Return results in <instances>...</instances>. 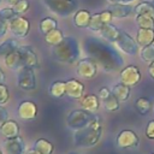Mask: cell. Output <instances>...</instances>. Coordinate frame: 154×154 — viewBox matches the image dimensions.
I'll list each match as a JSON object with an SVG mask.
<instances>
[{
	"mask_svg": "<svg viewBox=\"0 0 154 154\" xmlns=\"http://www.w3.org/2000/svg\"><path fill=\"white\" fill-rule=\"evenodd\" d=\"M85 51L91 57V59L96 60L106 71H114L123 65L122 57L113 47L94 37L87 41Z\"/></svg>",
	"mask_w": 154,
	"mask_h": 154,
	"instance_id": "6da1fadb",
	"label": "cell"
},
{
	"mask_svg": "<svg viewBox=\"0 0 154 154\" xmlns=\"http://www.w3.org/2000/svg\"><path fill=\"white\" fill-rule=\"evenodd\" d=\"M53 58L63 64H75L81 58V46L77 38L66 36L58 46L52 49Z\"/></svg>",
	"mask_w": 154,
	"mask_h": 154,
	"instance_id": "7a4b0ae2",
	"label": "cell"
},
{
	"mask_svg": "<svg viewBox=\"0 0 154 154\" xmlns=\"http://www.w3.org/2000/svg\"><path fill=\"white\" fill-rule=\"evenodd\" d=\"M102 136V125L100 117H97L88 126L73 131V144L81 148H91L96 146Z\"/></svg>",
	"mask_w": 154,
	"mask_h": 154,
	"instance_id": "3957f363",
	"label": "cell"
},
{
	"mask_svg": "<svg viewBox=\"0 0 154 154\" xmlns=\"http://www.w3.org/2000/svg\"><path fill=\"white\" fill-rule=\"evenodd\" d=\"M96 118H97V116H95L94 113L85 111L83 108L72 109L66 116V126L72 131H77V130H81V129L88 126Z\"/></svg>",
	"mask_w": 154,
	"mask_h": 154,
	"instance_id": "277c9868",
	"label": "cell"
},
{
	"mask_svg": "<svg viewBox=\"0 0 154 154\" xmlns=\"http://www.w3.org/2000/svg\"><path fill=\"white\" fill-rule=\"evenodd\" d=\"M45 6L59 17H69L76 12L77 0H42Z\"/></svg>",
	"mask_w": 154,
	"mask_h": 154,
	"instance_id": "5b68a950",
	"label": "cell"
},
{
	"mask_svg": "<svg viewBox=\"0 0 154 154\" xmlns=\"http://www.w3.org/2000/svg\"><path fill=\"white\" fill-rule=\"evenodd\" d=\"M17 84L22 90L30 91L36 88V76L32 67L24 66L17 71Z\"/></svg>",
	"mask_w": 154,
	"mask_h": 154,
	"instance_id": "8992f818",
	"label": "cell"
},
{
	"mask_svg": "<svg viewBox=\"0 0 154 154\" xmlns=\"http://www.w3.org/2000/svg\"><path fill=\"white\" fill-rule=\"evenodd\" d=\"M8 30L16 38H24L30 32V22L25 17L16 16L8 22Z\"/></svg>",
	"mask_w": 154,
	"mask_h": 154,
	"instance_id": "52a82bcc",
	"label": "cell"
},
{
	"mask_svg": "<svg viewBox=\"0 0 154 154\" xmlns=\"http://www.w3.org/2000/svg\"><path fill=\"white\" fill-rule=\"evenodd\" d=\"M116 144L119 149H134L138 147L140 138L135 131L130 129H124L117 135Z\"/></svg>",
	"mask_w": 154,
	"mask_h": 154,
	"instance_id": "ba28073f",
	"label": "cell"
},
{
	"mask_svg": "<svg viewBox=\"0 0 154 154\" xmlns=\"http://www.w3.org/2000/svg\"><path fill=\"white\" fill-rule=\"evenodd\" d=\"M76 73L77 76L85 79H90L95 77V75L97 73L96 61L93 60L91 58H81L76 63Z\"/></svg>",
	"mask_w": 154,
	"mask_h": 154,
	"instance_id": "9c48e42d",
	"label": "cell"
},
{
	"mask_svg": "<svg viewBox=\"0 0 154 154\" xmlns=\"http://www.w3.org/2000/svg\"><path fill=\"white\" fill-rule=\"evenodd\" d=\"M1 147L5 152V154H25L26 146L23 140V137L17 136L12 138H5L1 142Z\"/></svg>",
	"mask_w": 154,
	"mask_h": 154,
	"instance_id": "30bf717a",
	"label": "cell"
},
{
	"mask_svg": "<svg viewBox=\"0 0 154 154\" xmlns=\"http://www.w3.org/2000/svg\"><path fill=\"white\" fill-rule=\"evenodd\" d=\"M37 105L30 100H23L17 107V116L20 120L28 122L37 117Z\"/></svg>",
	"mask_w": 154,
	"mask_h": 154,
	"instance_id": "8fae6325",
	"label": "cell"
},
{
	"mask_svg": "<svg viewBox=\"0 0 154 154\" xmlns=\"http://www.w3.org/2000/svg\"><path fill=\"white\" fill-rule=\"evenodd\" d=\"M119 77H120L122 83H124L131 88V87H135L141 81V72H140L137 66L128 65L120 71Z\"/></svg>",
	"mask_w": 154,
	"mask_h": 154,
	"instance_id": "7c38bea8",
	"label": "cell"
},
{
	"mask_svg": "<svg viewBox=\"0 0 154 154\" xmlns=\"http://www.w3.org/2000/svg\"><path fill=\"white\" fill-rule=\"evenodd\" d=\"M116 45H117V47H118L120 51H123L124 53H126V54H129V55H135V54H137V51H138V45H137V42H136L128 32H125V31H122V32H120V36H119V38L117 40Z\"/></svg>",
	"mask_w": 154,
	"mask_h": 154,
	"instance_id": "4fadbf2b",
	"label": "cell"
},
{
	"mask_svg": "<svg viewBox=\"0 0 154 154\" xmlns=\"http://www.w3.org/2000/svg\"><path fill=\"white\" fill-rule=\"evenodd\" d=\"M66 96L72 100H81L84 96V84L76 78L67 79L66 81Z\"/></svg>",
	"mask_w": 154,
	"mask_h": 154,
	"instance_id": "5bb4252c",
	"label": "cell"
},
{
	"mask_svg": "<svg viewBox=\"0 0 154 154\" xmlns=\"http://www.w3.org/2000/svg\"><path fill=\"white\" fill-rule=\"evenodd\" d=\"M18 52H19L20 55H22L24 66L32 67V69H35V67L38 66V58H37V54L35 53V51H34V48H32L31 46L22 45V46H19Z\"/></svg>",
	"mask_w": 154,
	"mask_h": 154,
	"instance_id": "9a60e30c",
	"label": "cell"
},
{
	"mask_svg": "<svg viewBox=\"0 0 154 154\" xmlns=\"http://www.w3.org/2000/svg\"><path fill=\"white\" fill-rule=\"evenodd\" d=\"M20 128L18 123L13 119H7L0 125V134L2 135L4 138H12L19 136Z\"/></svg>",
	"mask_w": 154,
	"mask_h": 154,
	"instance_id": "2e32d148",
	"label": "cell"
},
{
	"mask_svg": "<svg viewBox=\"0 0 154 154\" xmlns=\"http://www.w3.org/2000/svg\"><path fill=\"white\" fill-rule=\"evenodd\" d=\"M107 10L113 14L114 18H124L130 16L134 12V7L130 6L129 4L124 2H118V4H111Z\"/></svg>",
	"mask_w": 154,
	"mask_h": 154,
	"instance_id": "e0dca14e",
	"label": "cell"
},
{
	"mask_svg": "<svg viewBox=\"0 0 154 154\" xmlns=\"http://www.w3.org/2000/svg\"><path fill=\"white\" fill-rule=\"evenodd\" d=\"M91 13L88 10H78L72 16V23L78 29H85L89 26Z\"/></svg>",
	"mask_w": 154,
	"mask_h": 154,
	"instance_id": "ac0fdd59",
	"label": "cell"
},
{
	"mask_svg": "<svg viewBox=\"0 0 154 154\" xmlns=\"http://www.w3.org/2000/svg\"><path fill=\"white\" fill-rule=\"evenodd\" d=\"M79 103L83 109L95 113L100 107V97L95 94H87L79 100Z\"/></svg>",
	"mask_w": 154,
	"mask_h": 154,
	"instance_id": "d6986e66",
	"label": "cell"
},
{
	"mask_svg": "<svg viewBox=\"0 0 154 154\" xmlns=\"http://www.w3.org/2000/svg\"><path fill=\"white\" fill-rule=\"evenodd\" d=\"M4 63H5V65L10 70H14V71H18L22 67H24V63H23L22 55L18 52V49L14 51V52H12V53H10L8 55H6L4 58Z\"/></svg>",
	"mask_w": 154,
	"mask_h": 154,
	"instance_id": "ffe728a7",
	"label": "cell"
},
{
	"mask_svg": "<svg viewBox=\"0 0 154 154\" xmlns=\"http://www.w3.org/2000/svg\"><path fill=\"white\" fill-rule=\"evenodd\" d=\"M136 42L142 48L154 43V29L140 28L137 31V35H136Z\"/></svg>",
	"mask_w": 154,
	"mask_h": 154,
	"instance_id": "44dd1931",
	"label": "cell"
},
{
	"mask_svg": "<svg viewBox=\"0 0 154 154\" xmlns=\"http://www.w3.org/2000/svg\"><path fill=\"white\" fill-rule=\"evenodd\" d=\"M120 32H122V30H119L114 24L108 23V24H106V25L101 29L100 35H101V37L105 38L106 41H109V42H112V43H116L117 40H118L119 36H120Z\"/></svg>",
	"mask_w": 154,
	"mask_h": 154,
	"instance_id": "7402d4cb",
	"label": "cell"
},
{
	"mask_svg": "<svg viewBox=\"0 0 154 154\" xmlns=\"http://www.w3.org/2000/svg\"><path fill=\"white\" fill-rule=\"evenodd\" d=\"M32 148L38 154H54V144L47 138H37L32 143Z\"/></svg>",
	"mask_w": 154,
	"mask_h": 154,
	"instance_id": "603a6c76",
	"label": "cell"
},
{
	"mask_svg": "<svg viewBox=\"0 0 154 154\" xmlns=\"http://www.w3.org/2000/svg\"><path fill=\"white\" fill-rule=\"evenodd\" d=\"M111 91L119 100V102H124L130 97V87L124 84V83H122V82L114 84Z\"/></svg>",
	"mask_w": 154,
	"mask_h": 154,
	"instance_id": "cb8c5ba5",
	"label": "cell"
},
{
	"mask_svg": "<svg viewBox=\"0 0 154 154\" xmlns=\"http://www.w3.org/2000/svg\"><path fill=\"white\" fill-rule=\"evenodd\" d=\"M48 93L54 99H61L66 95V82L64 81H54L48 89Z\"/></svg>",
	"mask_w": 154,
	"mask_h": 154,
	"instance_id": "d4e9b609",
	"label": "cell"
},
{
	"mask_svg": "<svg viewBox=\"0 0 154 154\" xmlns=\"http://www.w3.org/2000/svg\"><path fill=\"white\" fill-rule=\"evenodd\" d=\"M19 43L18 41H16L14 38H7L4 40L2 42H0V58H5L6 55H8L10 53L17 51L19 48Z\"/></svg>",
	"mask_w": 154,
	"mask_h": 154,
	"instance_id": "484cf974",
	"label": "cell"
},
{
	"mask_svg": "<svg viewBox=\"0 0 154 154\" xmlns=\"http://www.w3.org/2000/svg\"><path fill=\"white\" fill-rule=\"evenodd\" d=\"M38 28L43 35H47L52 30L58 29V20L53 17H43L38 23Z\"/></svg>",
	"mask_w": 154,
	"mask_h": 154,
	"instance_id": "4316f807",
	"label": "cell"
},
{
	"mask_svg": "<svg viewBox=\"0 0 154 154\" xmlns=\"http://www.w3.org/2000/svg\"><path fill=\"white\" fill-rule=\"evenodd\" d=\"M64 38H65V36L60 29H54L51 32H48L47 35H45V42L52 47L58 46Z\"/></svg>",
	"mask_w": 154,
	"mask_h": 154,
	"instance_id": "83f0119b",
	"label": "cell"
},
{
	"mask_svg": "<svg viewBox=\"0 0 154 154\" xmlns=\"http://www.w3.org/2000/svg\"><path fill=\"white\" fill-rule=\"evenodd\" d=\"M136 14H150L154 17V0L153 1H142L134 7Z\"/></svg>",
	"mask_w": 154,
	"mask_h": 154,
	"instance_id": "f1b7e54d",
	"label": "cell"
},
{
	"mask_svg": "<svg viewBox=\"0 0 154 154\" xmlns=\"http://www.w3.org/2000/svg\"><path fill=\"white\" fill-rule=\"evenodd\" d=\"M136 23L143 29H154V17L150 14H136Z\"/></svg>",
	"mask_w": 154,
	"mask_h": 154,
	"instance_id": "f546056e",
	"label": "cell"
},
{
	"mask_svg": "<svg viewBox=\"0 0 154 154\" xmlns=\"http://www.w3.org/2000/svg\"><path fill=\"white\" fill-rule=\"evenodd\" d=\"M105 25H106V24L103 23L102 18H101V14H100V13H94V14H91V19H90V23H89L88 29H90L91 31H97V32H100L101 29H102Z\"/></svg>",
	"mask_w": 154,
	"mask_h": 154,
	"instance_id": "4dcf8cb0",
	"label": "cell"
},
{
	"mask_svg": "<svg viewBox=\"0 0 154 154\" xmlns=\"http://www.w3.org/2000/svg\"><path fill=\"white\" fill-rule=\"evenodd\" d=\"M135 107L138 111L140 114L146 116L150 109V101L147 97H138L135 101Z\"/></svg>",
	"mask_w": 154,
	"mask_h": 154,
	"instance_id": "1f68e13d",
	"label": "cell"
},
{
	"mask_svg": "<svg viewBox=\"0 0 154 154\" xmlns=\"http://www.w3.org/2000/svg\"><path fill=\"white\" fill-rule=\"evenodd\" d=\"M102 103H103L105 109L108 112H114V111L119 109V100L113 94H111L107 99L102 100Z\"/></svg>",
	"mask_w": 154,
	"mask_h": 154,
	"instance_id": "d6a6232c",
	"label": "cell"
},
{
	"mask_svg": "<svg viewBox=\"0 0 154 154\" xmlns=\"http://www.w3.org/2000/svg\"><path fill=\"white\" fill-rule=\"evenodd\" d=\"M141 59L144 61V63H152L154 61V43L149 45V46H146L141 49Z\"/></svg>",
	"mask_w": 154,
	"mask_h": 154,
	"instance_id": "836d02e7",
	"label": "cell"
},
{
	"mask_svg": "<svg viewBox=\"0 0 154 154\" xmlns=\"http://www.w3.org/2000/svg\"><path fill=\"white\" fill-rule=\"evenodd\" d=\"M16 11L13 10V7L8 6V7H4L0 10V19L2 20H6V22H10L11 19H13L16 17Z\"/></svg>",
	"mask_w": 154,
	"mask_h": 154,
	"instance_id": "e575fe53",
	"label": "cell"
},
{
	"mask_svg": "<svg viewBox=\"0 0 154 154\" xmlns=\"http://www.w3.org/2000/svg\"><path fill=\"white\" fill-rule=\"evenodd\" d=\"M29 1L28 0H19L14 6H13V10L16 11L17 14H24L25 12H28L29 10Z\"/></svg>",
	"mask_w": 154,
	"mask_h": 154,
	"instance_id": "d590c367",
	"label": "cell"
},
{
	"mask_svg": "<svg viewBox=\"0 0 154 154\" xmlns=\"http://www.w3.org/2000/svg\"><path fill=\"white\" fill-rule=\"evenodd\" d=\"M8 100H10V90L4 83H0V105L5 106L8 102Z\"/></svg>",
	"mask_w": 154,
	"mask_h": 154,
	"instance_id": "8d00e7d4",
	"label": "cell"
},
{
	"mask_svg": "<svg viewBox=\"0 0 154 154\" xmlns=\"http://www.w3.org/2000/svg\"><path fill=\"white\" fill-rule=\"evenodd\" d=\"M146 136L149 140H154V119H152L150 122H148L147 126H146Z\"/></svg>",
	"mask_w": 154,
	"mask_h": 154,
	"instance_id": "74e56055",
	"label": "cell"
},
{
	"mask_svg": "<svg viewBox=\"0 0 154 154\" xmlns=\"http://www.w3.org/2000/svg\"><path fill=\"white\" fill-rule=\"evenodd\" d=\"M111 94H112V91H111L107 87H102V88H100V90H99V93H97V96H99L101 100H105V99H107Z\"/></svg>",
	"mask_w": 154,
	"mask_h": 154,
	"instance_id": "f35d334b",
	"label": "cell"
},
{
	"mask_svg": "<svg viewBox=\"0 0 154 154\" xmlns=\"http://www.w3.org/2000/svg\"><path fill=\"white\" fill-rule=\"evenodd\" d=\"M8 31V22L0 19V38L4 37Z\"/></svg>",
	"mask_w": 154,
	"mask_h": 154,
	"instance_id": "ab89813d",
	"label": "cell"
},
{
	"mask_svg": "<svg viewBox=\"0 0 154 154\" xmlns=\"http://www.w3.org/2000/svg\"><path fill=\"white\" fill-rule=\"evenodd\" d=\"M8 119V111L5 108V106L0 105V125Z\"/></svg>",
	"mask_w": 154,
	"mask_h": 154,
	"instance_id": "60d3db41",
	"label": "cell"
},
{
	"mask_svg": "<svg viewBox=\"0 0 154 154\" xmlns=\"http://www.w3.org/2000/svg\"><path fill=\"white\" fill-rule=\"evenodd\" d=\"M148 73H149V76L152 77V79L154 81V61H152V63L149 64V66H148Z\"/></svg>",
	"mask_w": 154,
	"mask_h": 154,
	"instance_id": "b9f144b4",
	"label": "cell"
},
{
	"mask_svg": "<svg viewBox=\"0 0 154 154\" xmlns=\"http://www.w3.org/2000/svg\"><path fill=\"white\" fill-rule=\"evenodd\" d=\"M5 1H6L7 4H8V6L13 7V6H14V5H16V4H17V2L19 1V0H5Z\"/></svg>",
	"mask_w": 154,
	"mask_h": 154,
	"instance_id": "7bdbcfd3",
	"label": "cell"
},
{
	"mask_svg": "<svg viewBox=\"0 0 154 154\" xmlns=\"http://www.w3.org/2000/svg\"><path fill=\"white\" fill-rule=\"evenodd\" d=\"M5 79H6L5 73H4V71L0 69V83H4V82H5Z\"/></svg>",
	"mask_w": 154,
	"mask_h": 154,
	"instance_id": "ee69618b",
	"label": "cell"
},
{
	"mask_svg": "<svg viewBox=\"0 0 154 154\" xmlns=\"http://www.w3.org/2000/svg\"><path fill=\"white\" fill-rule=\"evenodd\" d=\"M25 154H38V153H37V152H36V150H35V149L31 147L30 149H28V150L25 152Z\"/></svg>",
	"mask_w": 154,
	"mask_h": 154,
	"instance_id": "f6af8a7d",
	"label": "cell"
},
{
	"mask_svg": "<svg viewBox=\"0 0 154 154\" xmlns=\"http://www.w3.org/2000/svg\"><path fill=\"white\" fill-rule=\"evenodd\" d=\"M111 4H118V2H122L123 0H108Z\"/></svg>",
	"mask_w": 154,
	"mask_h": 154,
	"instance_id": "bcb514c9",
	"label": "cell"
},
{
	"mask_svg": "<svg viewBox=\"0 0 154 154\" xmlns=\"http://www.w3.org/2000/svg\"><path fill=\"white\" fill-rule=\"evenodd\" d=\"M131 1H134V0H123L122 2H124V4H129V2H131Z\"/></svg>",
	"mask_w": 154,
	"mask_h": 154,
	"instance_id": "7dc6e473",
	"label": "cell"
},
{
	"mask_svg": "<svg viewBox=\"0 0 154 154\" xmlns=\"http://www.w3.org/2000/svg\"><path fill=\"white\" fill-rule=\"evenodd\" d=\"M67 154H78V153H77V152H69Z\"/></svg>",
	"mask_w": 154,
	"mask_h": 154,
	"instance_id": "c3c4849f",
	"label": "cell"
},
{
	"mask_svg": "<svg viewBox=\"0 0 154 154\" xmlns=\"http://www.w3.org/2000/svg\"><path fill=\"white\" fill-rule=\"evenodd\" d=\"M0 154H4V152H2V150H1V149H0Z\"/></svg>",
	"mask_w": 154,
	"mask_h": 154,
	"instance_id": "681fc988",
	"label": "cell"
},
{
	"mask_svg": "<svg viewBox=\"0 0 154 154\" xmlns=\"http://www.w3.org/2000/svg\"><path fill=\"white\" fill-rule=\"evenodd\" d=\"M0 2H1V0H0Z\"/></svg>",
	"mask_w": 154,
	"mask_h": 154,
	"instance_id": "f907efd6",
	"label": "cell"
},
{
	"mask_svg": "<svg viewBox=\"0 0 154 154\" xmlns=\"http://www.w3.org/2000/svg\"><path fill=\"white\" fill-rule=\"evenodd\" d=\"M152 154H154V153H152Z\"/></svg>",
	"mask_w": 154,
	"mask_h": 154,
	"instance_id": "816d5d0a",
	"label": "cell"
}]
</instances>
